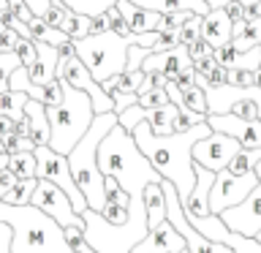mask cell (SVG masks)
Listing matches in <instances>:
<instances>
[{
	"mask_svg": "<svg viewBox=\"0 0 261 253\" xmlns=\"http://www.w3.org/2000/svg\"><path fill=\"white\" fill-rule=\"evenodd\" d=\"M106 196H109V201L125 204V207H130V201H134V196H130L114 177H106Z\"/></svg>",
	"mask_w": 261,
	"mask_h": 253,
	"instance_id": "74e56055",
	"label": "cell"
},
{
	"mask_svg": "<svg viewBox=\"0 0 261 253\" xmlns=\"http://www.w3.org/2000/svg\"><path fill=\"white\" fill-rule=\"evenodd\" d=\"M30 201L44 210L46 215H52L63 229L65 226H85V215L76 212L71 196L65 193L57 183H52V180H46V177H38V188H36V193H33Z\"/></svg>",
	"mask_w": 261,
	"mask_h": 253,
	"instance_id": "9c48e42d",
	"label": "cell"
},
{
	"mask_svg": "<svg viewBox=\"0 0 261 253\" xmlns=\"http://www.w3.org/2000/svg\"><path fill=\"white\" fill-rule=\"evenodd\" d=\"M11 11L19 16V19H24V22H30V19H33V11L28 8V3H16V6H11Z\"/></svg>",
	"mask_w": 261,
	"mask_h": 253,
	"instance_id": "11a10c76",
	"label": "cell"
},
{
	"mask_svg": "<svg viewBox=\"0 0 261 253\" xmlns=\"http://www.w3.org/2000/svg\"><path fill=\"white\" fill-rule=\"evenodd\" d=\"M73 11L79 14H90V16H98L101 11H106L109 6H114V0H65Z\"/></svg>",
	"mask_w": 261,
	"mask_h": 253,
	"instance_id": "d6a6232c",
	"label": "cell"
},
{
	"mask_svg": "<svg viewBox=\"0 0 261 253\" xmlns=\"http://www.w3.org/2000/svg\"><path fill=\"white\" fill-rule=\"evenodd\" d=\"M201 24H204V16H201V14H193L191 19H188L182 28H179V44L191 46L193 41H199V38H201Z\"/></svg>",
	"mask_w": 261,
	"mask_h": 253,
	"instance_id": "f546056e",
	"label": "cell"
},
{
	"mask_svg": "<svg viewBox=\"0 0 261 253\" xmlns=\"http://www.w3.org/2000/svg\"><path fill=\"white\" fill-rule=\"evenodd\" d=\"M256 171H258V183L248 193V199L240 201L237 207H228L220 212L226 226L237 234H245V237H256L261 232V161L256 163Z\"/></svg>",
	"mask_w": 261,
	"mask_h": 253,
	"instance_id": "8fae6325",
	"label": "cell"
},
{
	"mask_svg": "<svg viewBox=\"0 0 261 253\" xmlns=\"http://www.w3.org/2000/svg\"><path fill=\"white\" fill-rule=\"evenodd\" d=\"M85 234L87 242L98 253H134V248L150 234V218H147L144 199L130 201V218L125 223H112L103 212L87 207L85 212Z\"/></svg>",
	"mask_w": 261,
	"mask_h": 253,
	"instance_id": "5b68a950",
	"label": "cell"
},
{
	"mask_svg": "<svg viewBox=\"0 0 261 253\" xmlns=\"http://www.w3.org/2000/svg\"><path fill=\"white\" fill-rule=\"evenodd\" d=\"M98 166L106 177L117 180L134 199H144V188L163 180V174L152 166V161L139 147L134 131L122 128L120 120L98 147Z\"/></svg>",
	"mask_w": 261,
	"mask_h": 253,
	"instance_id": "7a4b0ae2",
	"label": "cell"
},
{
	"mask_svg": "<svg viewBox=\"0 0 261 253\" xmlns=\"http://www.w3.org/2000/svg\"><path fill=\"white\" fill-rule=\"evenodd\" d=\"M204 120H207V114L193 112V109H188V106H182V109H179V114L174 117V134H182V131L199 125V122H204Z\"/></svg>",
	"mask_w": 261,
	"mask_h": 253,
	"instance_id": "836d02e7",
	"label": "cell"
},
{
	"mask_svg": "<svg viewBox=\"0 0 261 253\" xmlns=\"http://www.w3.org/2000/svg\"><path fill=\"white\" fill-rule=\"evenodd\" d=\"M106 30H112V24H109L106 11H101L98 16H93V33H106Z\"/></svg>",
	"mask_w": 261,
	"mask_h": 253,
	"instance_id": "f5cc1de1",
	"label": "cell"
},
{
	"mask_svg": "<svg viewBox=\"0 0 261 253\" xmlns=\"http://www.w3.org/2000/svg\"><path fill=\"white\" fill-rule=\"evenodd\" d=\"M201 36L207 38L212 46H223V44L231 41V36H234V19L228 16L226 8H212V11L204 16Z\"/></svg>",
	"mask_w": 261,
	"mask_h": 253,
	"instance_id": "2e32d148",
	"label": "cell"
},
{
	"mask_svg": "<svg viewBox=\"0 0 261 253\" xmlns=\"http://www.w3.org/2000/svg\"><path fill=\"white\" fill-rule=\"evenodd\" d=\"M215 177H218V171H212L207 166H201V163H196V185H193V191L191 196L182 201V207L188 215H210V193H212V185H215Z\"/></svg>",
	"mask_w": 261,
	"mask_h": 253,
	"instance_id": "5bb4252c",
	"label": "cell"
},
{
	"mask_svg": "<svg viewBox=\"0 0 261 253\" xmlns=\"http://www.w3.org/2000/svg\"><path fill=\"white\" fill-rule=\"evenodd\" d=\"M22 65L19 55L16 52H3L0 55V93H6L8 85H11V73Z\"/></svg>",
	"mask_w": 261,
	"mask_h": 253,
	"instance_id": "f1b7e54d",
	"label": "cell"
},
{
	"mask_svg": "<svg viewBox=\"0 0 261 253\" xmlns=\"http://www.w3.org/2000/svg\"><path fill=\"white\" fill-rule=\"evenodd\" d=\"M152 52V46H142V44H130L128 49V68L125 71H139L144 63V57Z\"/></svg>",
	"mask_w": 261,
	"mask_h": 253,
	"instance_id": "7bdbcfd3",
	"label": "cell"
},
{
	"mask_svg": "<svg viewBox=\"0 0 261 253\" xmlns=\"http://www.w3.org/2000/svg\"><path fill=\"white\" fill-rule=\"evenodd\" d=\"M242 3H261V0H242Z\"/></svg>",
	"mask_w": 261,
	"mask_h": 253,
	"instance_id": "94428289",
	"label": "cell"
},
{
	"mask_svg": "<svg viewBox=\"0 0 261 253\" xmlns=\"http://www.w3.org/2000/svg\"><path fill=\"white\" fill-rule=\"evenodd\" d=\"M11 131H16V120L8 117V114H0V139H6Z\"/></svg>",
	"mask_w": 261,
	"mask_h": 253,
	"instance_id": "db71d44e",
	"label": "cell"
},
{
	"mask_svg": "<svg viewBox=\"0 0 261 253\" xmlns=\"http://www.w3.org/2000/svg\"><path fill=\"white\" fill-rule=\"evenodd\" d=\"M240 150H242L240 139H234L231 134H223V131H212L210 136H204L193 144V161L212 171H220V169H228V163Z\"/></svg>",
	"mask_w": 261,
	"mask_h": 253,
	"instance_id": "30bf717a",
	"label": "cell"
},
{
	"mask_svg": "<svg viewBox=\"0 0 261 253\" xmlns=\"http://www.w3.org/2000/svg\"><path fill=\"white\" fill-rule=\"evenodd\" d=\"M0 220L11 223L14 229L11 253H76L71 248V242L65 240L63 226L33 201L28 204L0 201Z\"/></svg>",
	"mask_w": 261,
	"mask_h": 253,
	"instance_id": "3957f363",
	"label": "cell"
},
{
	"mask_svg": "<svg viewBox=\"0 0 261 253\" xmlns=\"http://www.w3.org/2000/svg\"><path fill=\"white\" fill-rule=\"evenodd\" d=\"M258 161H261V147H242V150L231 158L228 169H231L234 174H248V171H256Z\"/></svg>",
	"mask_w": 261,
	"mask_h": 253,
	"instance_id": "83f0119b",
	"label": "cell"
},
{
	"mask_svg": "<svg viewBox=\"0 0 261 253\" xmlns=\"http://www.w3.org/2000/svg\"><path fill=\"white\" fill-rule=\"evenodd\" d=\"M106 220H112V223H125L130 218V207L125 204H117V201H106V207L101 210Z\"/></svg>",
	"mask_w": 261,
	"mask_h": 253,
	"instance_id": "ab89813d",
	"label": "cell"
},
{
	"mask_svg": "<svg viewBox=\"0 0 261 253\" xmlns=\"http://www.w3.org/2000/svg\"><path fill=\"white\" fill-rule=\"evenodd\" d=\"M144 117H147V109H144L142 104H134V106H128V109L120 114V125H122V128H128V131H134Z\"/></svg>",
	"mask_w": 261,
	"mask_h": 253,
	"instance_id": "f35d334b",
	"label": "cell"
},
{
	"mask_svg": "<svg viewBox=\"0 0 261 253\" xmlns=\"http://www.w3.org/2000/svg\"><path fill=\"white\" fill-rule=\"evenodd\" d=\"M8 169H11L16 177H38V158H36V150L11 153V155H8Z\"/></svg>",
	"mask_w": 261,
	"mask_h": 253,
	"instance_id": "484cf974",
	"label": "cell"
},
{
	"mask_svg": "<svg viewBox=\"0 0 261 253\" xmlns=\"http://www.w3.org/2000/svg\"><path fill=\"white\" fill-rule=\"evenodd\" d=\"M226 73H228V68L218 63L215 68L210 71V77H207V79H210V85H223V82H226Z\"/></svg>",
	"mask_w": 261,
	"mask_h": 253,
	"instance_id": "f907efd6",
	"label": "cell"
},
{
	"mask_svg": "<svg viewBox=\"0 0 261 253\" xmlns=\"http://www.w3.org/2000/svg\"><path fill=\"white\" fill-rule=\"evenodd\" d=\"M114 3H117L120 14L125 16V22L130 24L134 33H152V30L161 28V19H163L161 11H150V8L130 3V0H114Z\"/></svg>",
	"mask_w": 261,
	"mask_h": 253,
	"instance_id": "e0dca14e",
	"label": "cell"
},
{
	"mask_svg": "<svg viewBox=\"0 0 261 253\" xmlns=\"http://www.w3.org/2000/svg\"><path fill=\"white\" fill-rule=\"evenodd\" d=\"M237 57H240V49H237L231 41H228V44H223V46H215V60H218L220 65H226V68H234V65H237Z\"/></svg>",
	"mask_w": 261,
	"mask_h": 253,
	"instance_id": "b9f144b4",
	"label": "cell"
},
{
	"mask_svg": "<svg viewBox=\"0 0 261 253\" xmlns=\"http://www.w3.org/2000/svg\"><path fill=\"white\" fill-rule=\"evenodd\" d=\"M3 147H6V153L11 155V153H24V150H36V142H33L30 136H19L16 131H11L6 139H3Z\"/></svg>",
	"mask_w": 261,
	"mask_h": 253,
	"instance_id": "d590c367",
	"label": "cell"
},
{
	"mask_svg": "<svg viewBox=\"0 0 261 253\" xmlns=\"http://www.w3.org/2000/svg\"><path fill=\"white\" fill-rule=\"evenodd\" d=\"M185 106L193 112H201V114H210V104H207V90L201 85H193L191 90H185Z\"/></svg>",
	"mask_w": 261,
	"mask_h": 253,
	"instance_id": "4dcf8cb0",
	"label": "cell"
},
{
	"mask_svg": "<svg viewBox=\"0 0 261 253\" xmlns=\"http://www.w3.org/2000/svg\"><path fill=\"white\" fill-rule=\"evenodd\" d=\"M130 3L142 6V8H150V11H161V14H169V11H193V14H201L207 16L212 11V6L207 0H130Z\"/></svg>",
	"mask_w": 261,
	"mask_h": 253,
	"instance_id": "d6986e66",
	"label": "cell"
},
{
	"mask_svg": "<svg viewBox=\"0 0 261 253\" xmlns=\"http://www.w3.org/2000/svg\"><path fill=\"white\" fill-rule=\"evenodd\" d=\"M179 114V106L171 101L166 106H155V109H147V122H150V128L155 134L166 136V134H174V117Z\"/></svg>",
	"mask_w": 261,
	"mask_h": 253,
	"instance_id": "7402d4cb",
	"label": "cell"
},
{
	"mask_svg": "<svg viewBox=\"0 0 261 253\" xmlns=\"http://www.w3.org/2000/svg\"><path fill=\"white\" fill-rule=\"evenodd\" d=\"M36 188H38V177H19L14 183V188L0 201H6V204H28L33 199V193H36Z\"/></svg>",
	"mask_w": 261,
	"mask_h": 253,
	"instance_id": "4316f807",
	"label": "cell"
},
{
	"mask_svg": "<svg viewBox=\"0 0 261 253\" xmlns=\"http://www.w3.org/2000/svg\"><path fill=\"white\" fill-rule=\"evenodd\" d=\"M63 82V101L55 106H46L49 122H52V139L49 147H55L57 153L68 155L73 147L79 144V139L90 131L95 120V106L93 98L85 90L73 87L71 82Z\"/></svg>",
	"mask_w": 261,
	"mask_h": 253,
	"instance_id": "8992f818",
	"label": "cell"
},
{
	"mask_svg": "<svg viewBox=\"0 0 261 253\" xmlns=\"http://www.w3.org/2000/svg\"><path fill=\"white\" fill-rule=\"evenodd\" d=\"M163 183V180H161ZM161 183H150L144 188V204H147V218H150V229L166 220V193H163Z\"/></svg>",
	"mask_w": 261,
	"mask_h": 253,
	"instance_id": "44dd1931",
	"label": "cell"
},
{
	"mask_svg": "<svg viewBox=\"0 0 261 253\" xmlns=\"http://www.w3.org/2000/svg\"><path fill=\"white\" fill-rule=\"evenodd\" d=\"M28 98H30L28 93L8 87L6 93H0V114H8V117H14V120H22V117H24V104H28Z\"/></svg>",
	"mask_w": 261,
	"mask_h": 253,
	"instance_id": "d4e9b609",
	"label": "cell"
},
{
	"mask_svg": "<svg viewBox=\"0 0 261 253\" xmlns=\"http://www.w3.org/2000/svg\"><path fill=\"white\" fill-rule=\"evenodd\" d=\"M19 33H16L14 28H6L3 33H0V52H14L16 44H19Z\"/></svg>",
	"mask_w": 261,
	"mask_h": 253,
	"instance_id": "bcb514c9",
	"label": "cell"
},
{
	"mask_svg": "<svg viewBox=\"0 0 261 253\" xmlns=\"http://www.w3.org/2000/svg\"><path fill=\"white\" fill-rule=\"evenodd\" d=\"M14 52L19 55L22 65H28V68H33V65H36V60H38V41H36V38H28V36H22Z\"/></svg>",
	"mask_w": 261,
	"mask_h": 253,
	"instance_id": "1f68e13d",
	"label": "cell"
},
{
	"mask_svg": "<svg viewBox=\"0 0 261 253\" xmlns=\"http://www.w3.org/2000/svg\"><path fill=\"white\" fill-rule=\"evenodd\" d=\"M207 3H210L212 8H226L228 3H231V0H207Z\"/></svg>",
	"mask_w": 261,
	"mask_h": 253,
	"instance_id": "6f0895ef",
	"label": "cell"
},
{
	"mask_svg": "<svg viewBox=\"0 0 261 253\" xmlns=\"http://www.w3.org/2000/svg\"><path fill=\"white\" fill-rule=\"evenodd\" d=\"M117 120H120V114L114 109L95 114L90 131L68 153V163H71L73 180H76V185L82 188V193L87 196V204L93 210H98V212H101L106 207V201H109V196H106V174L101 171V166H98V147H101L103 136L117 125Z\"/></svg>",
	"mask_w": 261,
	"mask_h": 253,
	"instance_id": "277c9868",
	"label": "cell"
},
{
	"mask_svg": "<svg viewBox=\"0 0 261 253\" xmlns=\"http://www.w3.org/2000/svg\"><path fill=\"white\" fill-rule=\"evenodd\" d=\"M231 44L240 49V52H248L256 44H261V19H237L234 22V36Z\"/></svg>",
	"mask_w": 261,
	"mask_h": 253,
	"instance_id": "ffe728a7",
	"label": "cell"
},
{
	"mask_svg": "<svg viewBox=\"0 0 261 253\" xmlns=\"http://www.w3.org/2000/svg\"><path fill=\"white\" fill-rule=\"evenodd\" d=\"M182 248H188L185 237L179 234L174 229V223L166 218V220H161L158 226L150 229V234L136 245L134 253H177Z\"/></svg>",
	"mask_w": 261,
	"mask_h": 253,
	"instance_id": "4fadbf2b",
	"label": "cell"
},
{
	"mask_svg": "<svg viewBox=\"0 0 261 253\" xmlns=\"http://www.w3.org/2000/svg\"><path fill=\"white\" fill-rule=\"evenodd\" d=\"M28 3V8L33 11V16H46L49 6H52V0H24Z\"/></svg>",
	"mask_w": 261,
	"mask_h": 253,
	"instance_id": "681fc988",
	"label": "cell"
},
{
	"mask_svg": "<svg viewBox=\"0 0 261 253\" xmlns=\"http://www.w3.org/2000/svg\"><path fill=\"white\" fill-rule=\"evenodd\" d=\"M177 253H191V250H188V248H182V250H177Z\"/></svg>",
	"mask_w": 261,
	"mask_h": 253,
	"instance_id": "6125c7cd",
	"label": "cell"
},
{
	"mask_svg": "<svg viewBox=\"0 0 261 253\" xmlns=\"http://www.w3.org/2000/svg\"><path fill=\"white\" fill-rule=\"evenodd\" d=\"M218 65V60H215V52L212 55H207V57H199V60H193V68L199 71V73H204V77H210V71Z\"/></svg>",
	"mask_w": 261,
	"mask_h": 253,
	"instance_id": "c3c4849f",
	"label": "cell"
},
{
	"mask_svg": "<svg viewBox=\"0 0 261 253\" xmlns=\"http://www.w3.org/2000/svg\"><path fill=\"white\" fill-rule=\"evenodd\" d=\"M188 52H191V60H199V57H207V55H212V52H215V46H212L210 41L201 36L199 41H193V44L188 46Z\"/></svg>",
	"mask_w": 261,
	"mask_h": 253,
	"instance_id": "ee69618b",
	"label": "cell"
},
{
	"mask_svg": "<svg viewBox=\"0 0 261 253\" xmlns=\"http://www.w3.org/2000/svg\"><path fill=\"white\" fill-rule=\"evenodd\" d=\"M24 114L30 117V139L36 142V147L49 144V139H52V122H49V114H46V104L38 101V98H28Z\"/></svg>",
	"mask_w": 261,
	"mask_h": 253,
	"instance_id": "ac0fdd59",
	"label": "cell"
},
{
	"mask_svg": "<svg viewBox=\"0 0 261 253\" xmlns=\"http://www.w3.org/2000/svg\"><path fill=\"white\" fill-rule=\"evenodd\" d=\"M226 11H228V16L237 22V19H245V3L242 0H231V3L226 6Z\"/></svg>",
	"mask_w": 261,
	"mask_h": 253,
	"instance_id": "816d5d0a",
	"label": "cell"
},
{
	"mask_svg": "<svg viewBox=\"0 0 261 253\" xmlns=\"http://www.w3.org/2000/svg\"><path fill=\"white\" fill-rule=\"evenodd\" d=\"M212 128L207 120L199 122V125L182 131V134H155L150 128V122L142 120L139 125L134 128V136L139 147L144 150V155L152 161V166L161 171L166 180L177 185L179 196H182V201L191 196L193 185H196V161H193V144L199 142V139L210 136Z\"/></svg>",
	"mask_w": 261,
	"mask_h": 253,
	"instance_id": "6da1fadb",
	"label": "cell"
},
{
	"mask_svg": "<svg viewBox=\"0 0 261 253\" xmlns=\"http://www.w3.org/2000/svg\"><path fill=\"white\" fill-rule=\"evenodd\" d=\"M237 117H245V120H261V109L256 104V98H240L231 109Z\"/></svg>",
	"mask_w": 261,
	"mask_h": 253,
	"instance_id": "8d00e7d4",
	"label": "cell"
},
{
	"mask_svg": "<svg viewBox=\"0 0 261 253\" xmlns=\"http://www.w3.org/2000/svg\"><path fill=\"white\" fill-rule=\"evenodd\" d=\"M196 77H199V71H196L193 65H188V68H182V71H179L177 77H174V82L179 85V90L185 93V90H191V87L196 85Z\"/></svg>",
	"mask_w": 261,
	"mask_h": 253,
	"instance_id": "f6af8a7d",
	"label": "cell"
},
{
	"mask_svg": "<svg viewBox=\"0 0 261 253\" xmlns=\"http://www.w3.org/2000/svg\"><path fill=\"white\" fill-rule=\"evenodd\" d=\"M188 65H193L191 52H188L185 44H179L177 49H169V52H150L142 63V71H163L169 79H174Z\"/></svg>",
	"mask_w": 261,
	"mask_h": 253,
	"instance_id": "9a60e30c",
	"label": "cell"
},
{
	"mask_svg": "<svg viewBox=\"0 0 261 253\" xmlns=\"http://www.w3.org/2000/svg\"><path fill=\"white\" fill-rule=\"evenodd\" d=\"M73 44H76V55L85 60V65L98 82H106L109 77H117L128 68L130 38L120 36L117 30L90 33L85 38H76Z\"/></svg>",
	"mask_w": 261,
	"mask_h": 253,
	"instance_id": "52a82bcc",
	"label": "cell"
},
{
	"mask_svg": "<svg viewBox=\"0 0 261 253\" xmlns=\"http://www.w3.org/2000/svg\"><path fill=\"white\" fill-rule=\"evenodd\" d=\"M258 183V171H248V174H234L231 169H220L215 177L210 193V210L220 215L228 207H237L240 201L248 199V193L256 188Z\"/></svg>",
	"mask_w": 261,
	"mask_h": 253,
	"instance_id": "ba28073f",
	"label": "cell"
},
{
	"mask_svg": "<svg viewBox=\"0 0 261 253\" xmlns=\"http://www.w3.org/2000/svg\"><path fill=\"white\" fill-rule=\"evenodd\" d=\"M16 180H19V177H16L8 166H6V169H0V199H3V196H6L8 191H11Z\"/></svg>",
	"mask_w": 261,
	"mask_h": 253,
	"instance_id": "7dc6e473",
	"label": "cell"
},
{
	"mask_svg": "<svg viewBox=\"0 0 261 253\" xmlns=\"http://www.w3.org/2000/svg\"><path fill=\"white\" fill-rule=\"evenodd\" d=\"M8 8H11V0H0V14L8 11Z\"/></svg>",
	"mask_w": 261,
	"mask_h": 253,
	"instance_id": "91938a15",
	"label": "cell"
},
{
	"mask_svg": "<svg viewBox=\"0 0 261 253\" xmlns=\"http://www.w3.org/2000/svg\"><path fill=\"white\" fill-rule=\"evenodd\" d=\"M60 30H65V36L68 38H85L93 33V16L90 14H79V11H68L65 14V19L60 24Z\"/></svg>",
	"mask_w": 261,
	"mask_h": 253,
	"instance_id": "cb8c5ba5",
	"label": "cell"
},
{
	"mask_svg": "<svg viewBox=\"0 0 261 253\" xmlns=\"http://www.w3.org/2000/svg\"><path fill=\"white\" fill-rule=\"evenodd\" d=\"M191 16H193V11H169V14H163L158 30H179Z\"/></svg>",
	"mask_w": 261,
	"mask_h": 253,
	"instance_id": "60d3db41",
	"label": "cell"
},
{
	"mask_svg": "<svg viewBox=\"0 0 261 253\" xmlns=\"http://www.w3.org/2000/svg\"><path fill=\"white\" fill-rule=\"evenodd\" d=\"M207 122L215 131L231 134L234 139H240L242 147H261V120H245L237 117L234 112L228 114H207Z\"/></svg>",
	"mask_w": 261,
	"mask_h": 253,
	"instance_id": "7c38bea8",
	"label": "cell"
},
{
	"mask_svg": "<svg viewBox=\"0 0 261 253\" xmlns=\"http://www.w3.org/2000/svg\"><path fill=\"white\" fill-rule=\"evenodd\" d=\"M0 55H3V52H0Z\"/></svg>",
	"mask_w": 261,
	"mask_h": 253,
	"instance_id": "e7e4bbea",
	"label": "cell"
},
{
	"mask_svg": "<svg viewBox=\"0 0 261 253\" xmlns=\"http://www.w3.org/2000/svg\"><path fill=\"white\" fill-rule=\"evenodd\" d=\"M253 98H256V104H258V109H261V85L253 87Z\"/></svg>",
	"mask_w": 261,
	"mask_h": 253,
	"instance_id": "680465c9",
	"label": "cell"
},
{
	"mask_svg": "<svg viewBox=\"0 0 261 253\" xmlns=\"http://www.w3.org/2000/svg\"><path fill=\"white\" fill-rule=\"evenodd\" d=\"M28 24H30V38H36V41H44V44H55V46H63L65 41H68L65 30L55 28V24H49L44 16H33Z\"/></svg>",
	"mask_w": 261,
	"mask_h": 253,
	"instance_id": "603a6c76",
	"label": "cell"
},
{
	"mask_svg": "<svg viewBox=\"0 0 261 253\" xmlns=\"http://www.w3.org/2000/svg\"><path fill=\"white\" fill-rule=\"evenodd\" d=\"M16 134L19 136H30V117L24 114L22 120H16Z\"/></svg>",
	"mask_w": 261,
	"mask_h": 253,
	"instance_id": "9f6ffc18",
	"label": "cell"
},
{
	"mask_svg": "<svg viewBox=\"0 0 261 253\" xmlns=\"http://www.w3.org/2000/svg\"><path fill=\"white\" fill-rule=\"evenodd\" d=\"M258 85H261V71H258Z\"/></svg>",
	"mask_w": 261,
	"mask_h": 253,
	"instance_id": "be15d7a7",
	"label": "cell"
},
{
	"mask_svg": "<svg viewBox=\"0 0 261 253\" xmlns=\"http://www.w3.org/2000/svg\"><path fill=\"white\" fill-rule=\"evenodd\" d=\"M139 104H142L144 109H155V106L171 104V98H169V90L166 87H150L147 93L139 95Z\"/></svg>",
	"mask_w": 261,
	"mask_h": 253,
	"instance_id": "e575fe53",
	"label": "cell"
}]
</instances>
